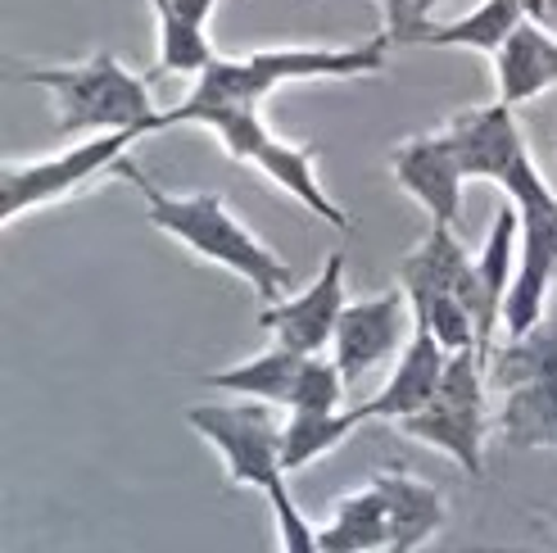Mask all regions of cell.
<instances>
[{
	"label": "cell",
	"mask_w": 557,
	"mask_h": 553,
	"mask_svg": "<svg viewBox=\"0 0 557 553\" xmlns=\"http://www.w3.org/2000/svg\"><path fill=\"white\" fill-rule=\"evenodd\" d=\"M485 358L481 349L449 354V372H444L435 400L412 413V418L395 422L399 435L422 440V445L449 454L467 477H485V431H490V408H485Z\"/></svg>",
	"instance_id": "52a82bcc"
},
{
	"label": "cell",
	"mask_w": 557,
	"mask_h": 553,
	"mask_svg": "<svg viewBox=\"0 0 557 553\" xmlns=\"http://www.w3.org/2000/svg\"><path fill=\"white\" fill-rule=\"evenodd\" d=\"M349 309L345 299V255L331 250L322 272L313 276L299 295H286L282 304H268L259 314V327L276 345H286L295 354H322L326 345H336V327Z\"/></svg>",
	"instance_id": "30bf717a"
},
{
	"label": "cell",
	"mask_w": 557,
	"mask_h": 553,
	"mask_svg": "<svg viewBox=\"0 0 557 553\" xmlns=\"http://www.w3.org/2000/svg\"><path fill=\"white\" fill-rule=\"evenodd\" d=\"M186 422L195 427V435L209 440L222 454L232 486L268 494L276 481H286V467H282L286 418H276L272 404H259V400L195 404L186 408Z\"/></svg>",
	"instance_id": "ba28073f"
},
{
	"label": "cell",
	"mask_w": 557,
	"mask_h": 553,
	"mask_svg": "<svg viewBox=\"0 0 557 553\" xmlns=\"http://www.w3.org/2000/svg\"><path fill=\"white\" fill-rule=\"evenodd\" d=\"M119 173L141 191V200H146V218L159 228V232H169L173 241H182L190 255H200L205 263H218V268H227L236 272L240 282L255 291L263 299V309L268 304H282L290 295V263L282 255H272L268 245L249 232L240 218L227 209V200L213 196V191H195V196H173V191H163L154 186L136 163H119Z\"/></svg>",
	"instance_id": "6da1fadb"
},
{
	"label": "cell",
	"mask_w": 557,
	"mask_h": 553,
	"mask_svg": "<svg viewBox=\"0 0 557 553\" xmlns=\"http://www.w3.org/2000/svg\"><path fill=\"white\" fill-rule=\"evenodd\" d=\"M498 186L521 213V255H517V282L504 304V336H525V331L544 322L548 286L557 276V191L544 182L531 155Z\"/></svg>",
	"instance_id": "8992f818"
},
{
	"label": "cell",
	"mask_w": 557,
	"mask_h": 553,
	"mask_svg": "<svg viewBox=\"0 0 557 553\" xmlns=\"http://www.w3.org/2000/svg\"><path fill=\"white\" fill-rule=\"evenodd\" d=\"M23 82L50 91L60 119L54 132L60 136H82V132H163L159 114L150 100V82L136 77L132 69H123V60L114 54H87L82 64H60V69H23Z\"/></svg>",
	"instance_id": "3957f363"
},
{
	"label": "cell",
	"mask_w": 557,
	"mask_h": 553,
	"mask_svg": "<svg viewBox=\"0 0 557 553\" xmlns=\"http://www.w3.org/2000/svg\"><path fill=\"white\" fill-rule=\"evenodd\" d=\"M517 255H521V213L508 200L494 213V228L485 236V250L476 255V331H481V358L498 345L504 327V304L517 282Z\"/></svg>",
	"instance_id": "2e32d148"
},
{
	"label": "cell",
	"mask_w": 557,
	"mask_h": 553,
	"mask_svg": "<svg viewBox=\"0 0 557 553\" xmlns=\"http://www.w3.org/2000/svg\"><path fill=\"white\" fill-rule=\"evenodd\" d=\"M444 372H449V349H444L426 327H417L412 341L404 345V354L395 358L389 381L372 400H363L368 422H404L412 413H422L435 400Z\"/></svg>",
	"instance_id": "5bb4252c"
},
{
	"label": "cell",
	"mask_w": 557,
	"mask_h": 553,
	"mask_svg": "<svg viewBox=\"0 0 557 553\" xmlns=\"http://www.w3.org/2000/svg\"><path fill=\"white\" fill-rule=\"evenodd\" d=\"M322 553H389V508L376 486L349 490L331 508L326 527H318Z\"/></svg>",
	"instance_id": "44dd1931"
},
{
	"label": "cell",
	"mask_w": 557,
	"mask_h": 553,
	"mask_svg": "<svg viewBox=\"0 0 557 553\" xmlns=\"http://www.w3.org/2000/svg\"><path fill=\"white\" fill-rule=\"evenodd\" d=\"M485 385L498 395V435L508 450L557 454V318L485 354Z\"/></svg>",
	"instance_id": "277c9868"
},
{
	"label": "cell",
	"mask_w": 557,
	"mask_h": 553,
	"mask_svg": "<svg viewBox=\"0 0 557 553\" xmlns=\"http://www.w3.org/2000/svg\"><path fill=\"white\" fill-rule=\"evenodd\" d=\"M399 291L408 295V304L431 295H458L476 318V259L462 250L454 228L431 223L426 241L399 263Z\"/></svg>",
	"instance_id": "9a60e30c"
},
{
	"label": "cell",
	"mask_w": 557,
	"mask_h": 553,
	"mask_svg": "<svg viewBox=\"0 0 557 553\" xmlns=\"http://www.w3.org/2000/svg\"><path fill=\"white\" fill-rule=\"evenodd\" d=\"M525 19L557 37V0H525Z\"/></svg>",
	"instance_id": "4316f807"
},
{
	"label": "cell",
	"mask_w": 557,
	"mask_h": 553,
	"mask_svg": "<svg viewBox=\"0 0 557 553\" xmlns=\"http://www.w3.org/2000/svg\"><path fill=\"white\" fill-rule=\"evenodd\" d=\"M372 486L385 494L389 508V553H417L444 527V494L431 481L404 472V467H381Z\"/></svg>",
	"instance_id": "ac0fdd59"
},
{
	"label": "cell",
	"mask_w": 557,
	"mask_h": 553,
	"mask_svg": "<svg viewBox=\"0 0 557 553\" xmlns=\"http://www.w3.org/2000/svg\"><path fill=\"white\" fill-rule=\"evenodd\" d=\"M345 372L336 368V358H322L313 354L309 364L299 372V385H295V400L286 413H341L345 408Z\"/></svg>",
	"instance_id": "cb8c5ba5"
},
{
	"label": "cell",
	"mask_w": 557,
	"mask_h": 553,
	"mask_svg": "<svg viewBox=\"0 0 557 553\" xmlns=\"http://www.w3.org/2000/svg\"><path fill=\"white\" fill-rule=\"evenodd\" d=\"M444 136L454 142L458 163L467 177H490L504 182L517 163L525 159V142L517 127V109L508 105H485V109H462L444 123Z\"/></svg>",
	"instance_id": "4fadbf2b"
},
{
	"label": "cell",
	"mask_w": 557,
	"mask_h": 553,
	"mask_svg": "<svg viewBox=\"0 0 557 553\" xmlns=\"http://www.w3.org/2000/svg\"><path fill=\"white\" fill-rule=\"evenodd\" d=\"M313 354H295L286 345H272L255 358H245L236 368H222V372H205L200 385L209 391H222V395H240V400H259V404H272V408H290L295 400V385H299V372L309 364Z\"/></svg>",
	"instance_id": "d6986e66"
},
{
	"label": "cell",
	"mask_w": 557,
	"mask_h": 553,
	"mask_svg": "<svg viewBox=\"0 0 557 553\" xmlns=\"http://www.w3.org/2000/svg\"><path fill=\"white\" fill-rule=\"evenodd\" d=\"M132 142H141V132H100L91 142H77L50 159L5 163V169H0V223H14V218L33 213V209L77 196L82 186H91L109 169H119Z\"/></svg>",
	"instance_id": "9c48e42d"
},
{
	"label": "cell",
	"mask_w": 557,
	"mask_h": 553,
	"mask_svg": "<svg viewBox=\"0 0 557 553\" xmlns=\"http://www.w3.org/2000/svg\"><path fill=\"white\" fill-rule=\"evenodd\" d=\"M268 508H272V521H276V540H282V553H322L318 549V527L299 513V504L290 500L286 481H276L268 490Z\"/></svg>",
	"instance_id": "484cf974"
},
{
	"label": "cell",
	"mask_w": 557,
	"mask_h": 553,
	"mask_svg": "<svg viewBox=\"0 0 557 553\" xmlns=\"http://www.w3.org/2000/svg\"><path fill=\"white\" fill-rule=\"evenodd\" d=\"M389 173H395V182L431 213V223L458 228L467 173H462L458 150H454L449 136H444V127L404 142L395 155H389Z\"/></svg>",
	"instance_id": "7c38bea8"
},
{
	"label": "cell",
	"mask_w": 557,
	"mask_h": 553,
	"mask_svg": "<svg viewBox=\"0 0 557 553\" xmlns=\"http://www.w3.org/2000/svg\"><path fill=\"white\" fill-rule=\"evenodd\" d=\"M494 82H498V105H508V109L553 91L557 87V37L525 19L508 37V46L494 54Z\"/></svg>",
	"instance_id": "e0dca14e"
},
{
	"label": "cell",
	"mask_w": 557,
	"mask_h": 553,
	"mask_svg": "<svg viewBox=\"0 0 557 553\" xmlns=\"http://www.w3.org/2000/svg\"><path fill=\"white\" fill-rule=\"evenodd\" d=\"M159 19V73L200 77L218 54L205 37V23L218 0H150Z\"/></svg>",
	"instance_id": "ffe728a7"
},
{
	"label": "cell",
	"mask_w": 557,
	"mask_h": 553,
	"mask_svg": "<svg viewBox=\"0 0 557 553\" xmlns=\"http://www.w3.org/2000/svg\"><path fill=\"white\" fill-rule=\"evenodd\" d=\"M163 127H182V123H200L209 127L222 150H227L232 159L240 163H255V169L263 177H272L276 186L286 191V196H295L299 205H309L322 223H331L336 232H349V213L336 205L322 191L318 182V169H313V146H295V142H282V136H272L263 114L255 105H218V109H195V114H182V109H163L159 114Z\"/></svg>",
	"instance_id": "5b68a950"
},
{
	"label": "cell",
	"mask_w": 557,
	"mask_h": 553,
	"mask_svg": "<svg viewBox=\"0 0 557 553\" xmlns=\"http://www.w3.org/2000/svg\"><path fill=\"white\" fill-rule=\"evenodd\" d=\"M417 318L404 291H389L376 299H354L341 327H336V345H331V358L345 372V381H363L376 364H385L389 354H404V345L412 341Z\"/></svg>",
	"instance_id": "8fae6325"
},
{
	"label": "cell",
	"mask_w": 557,
	"mask_h": 553,
	"mask_svg": "<svg viewBox=\"0 0 557 553\" xmlns=\"http://www.w3.org/2000/svg\"><path fill=\"white\" fill-rule=\"evenodd\" d=\"M368 422L363 404L354 408H341V413H286V435H282V467L286 472H299V467H309L313 458L331 454L336 445Z\"/></svg>",
	"instance_id": "7402d4cb"
},
{
	"label": "cell",
	"mask_w": 557,
	"mask_h": 553,
	"mask_svg": "<svg viewBox=\"0 0 557 553\" xmlns=\"http://www.w3.org/2000/svg\"><path fill=\"white\" fill-rule=\"evenodd\" d=\"M389 60V37L376 33L372 41L358 46H282V50H255V54H232V60H213L182 105V114L195 109H218V105H255L272 96L276 87L290 82H331V77H376Z\"/></svg>",
	"instance_id": "7a4b0ae2"
},
{
	"label": "cell",
	"mask_w": 557,
	"mask_h": 553,
	"mask_svg": "<svg viewBox=\"0 0 557 553\" xmlns=\"http://www.w3.org/2000/svg\"><path fill=\"white\" fill-rule=\"evenodd\" d=\"M521 23H525V0H481L462 19L435 23L426 33V46H467L481 54H498Z\"/></svg>",
	"instance_id": "603a6c76"
},
{
	"label": "cell",
	"mask_w": 557,
	"mask_h": 553,
	"mask_svg": "<svg viewBox=\"0 0 557 553\" xmlns=\"http://www.w3.org/2000/svg\"><path fill=\"white\" fill-rule=\"evenodd\" d=\"M440 5H449V0H381L389 46H426Z\"/></svg>",
	"instance_id": "d4e9b609"
}]
</instances>
